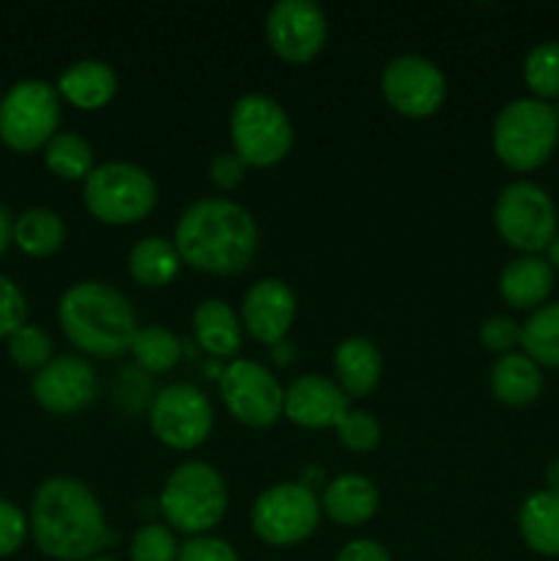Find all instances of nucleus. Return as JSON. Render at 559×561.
<instances>
[{
	"mask_svg": "<svg viewBox=\"0 0 559 561\" xmlns=\"http://www.w3.org/2000/svg\"><path fill=\"white\" fill-rule=\"evenodd\" d=\"M31 535L38 551L58 561H88L110 542L99 496L77 477H49L33 493Z\"/></svg>",
	"mask_w": 559,
	"mask_h": 561,
	"instance_id": "f257e3e1",
	"label": "nucleus"
},
{
	"mask_svg": "<svg viewBox=\"0 0 559 561\" xmlns=\"http://www.w3.org/2000/svg\"><path fill=\"white\" fill-rule=\"evenodd\" d=\"M181 261L206 274L244 272L258 252V225L244 206L225 197H201L175 222Z\"/></svg>",
	"mask_w": 559,
	"mask_h": 561,
	"instance_id": "f03ea898",
	"label": "nucleus"
},
{
	"mask_svg": "<svg viewBox=\"0 0 559 561\" xmlns=\"http://www.w3.org/2000/svg\"><path fill=\"white\" fill-rule=\"evenodd\" d=\"M58 323L77 351L99 359L126 354L140 329L124 290L102 279L69 285L58 301Z\"/></svg>",
	"mask_w": 559,
	"mask_h": 561,
	"instance_id": "7ed1b4c3",
	"label": "nucleus"
},
{
	"mask_svg": "<svg viewBox=\"0 0 559 561\" xmlns=\"http://www.w3.org/2000/svg\"><path fill=\"white\" fill-rule=\"evenodd\" d=\"M159 510L175 531L190 537L208 535L228 513V485L214 466L186 460L164 480Z\"/></svg>",
	"mask_w": 559,
	"mask_h": 561,
	"instance_id": "20e7f679",
	"label": "nucleus"
},
{
	"mask_svg": "<svg viewBox=\"0 0 559 561\" xmlns=\"http://www.w3.org/2000/svg\"><path fill=\"white\" fill-rule=\"evenodd\" d=\"M493 153L510 170H535L546 162L559 142V115L551 102L518 96L504 104L493 118Z\"/></svg>",
	"mask_w": 559,
	"mask_h": 561,
	"instance_id": "39448f33",
	"label": "nucleus"
},
{
	"mask_svg": "<svg viewBox=\"0 0 559 561\" xmlns=\"http://www.w3.org/2000/svg\"><path fill=\"white\" fill-rule=\"evenodd\" d=\"M82 201L99 222L135 225L157 206V181L140 164L113 159L82 181Z\"/></svg>",
	"mask_w": 559,
	"mask_h": 561,
	"instance_id": "423d86ee",
	"label": "nucleus"
},
{
	"mask_svg": "<svg viewBox=\"0 0 559 561\" xmlns=\"http://www.w3.org/2000/svg\"><path fill=\"white\" fill-rule=\"evenodd\" d=\"M230 142L250 168H274L294 148V124L269 93H244L230 107Z\"/></svg>",
	"mask_w": 559,
	"mask_h": 561,
	"instance_id": "0eeeda50",
	"label": "nucleus"
},
{
	"mask_svg": "<svg viewBox=\"0 0 559 561\" xmlns=\"http://www.w3.org/2000/svg\"><path fill=\"white\" fill-rule=\"evenodd\" d=\"M557 206L551 195L535 181H513L493 203V225L521 255H537L557 236Z\"/></svg>",
	"mask_w": 559,
	"mask_h": 561,
	"instance_id": "6e6552de",
	"label": "nucleus"
},
{
	"mask_svg": "<svg viewBox=\"0 0 559 561\" xmlns=\"http://www.w3.org/2000/svg\"><path fill=\"white\" fill-rule=\"evenodd\" d=\"M321 499L301 482H277L252 502L250 526L263 542L277 548L299 546L321 524Z\"/></svg>",
	"mask_w": 559,
	"mask_h": 561,
	"instance_id": "1a4fd4ad",
	"label": "nucleus"
},
{
	"mask_svg": "<svg viewBox=\"0 0 559 561\" xmlns=\"http://www.w3.org/2000/svg\"><path fill=\"white\" fill-rule=\"evenodd\" d=\"M60 93L44 80H20L0 99V140L14 151H36L58 135Z\"/></svg>",
	"mask_w": 559,
	"mask_h": 561,
	"instance_id": "9d476101",
	"label": "nucleus"
},
{
	"mask_svg": "<svg viewBox=\"0 0 559 561\" xmlns=\"http://www.w3.org/2000/svg\"><path fill=\"white\" fill-rule=\"evenodd\" d=\"M148 425L153 436L170 449L190 453L214 431V411L206 394L192 383H170L159 389L148 409Z\"/></svg>",
	"mask_w": 559,
	"mask_h": 561,
	"instance_id": "9b49d317",
	"label": "nucleus"
},
{
	"mask_svg": "<svg viewBox=\"0 0 559 561\" xmlns=\"http://www.w3.org/2000/svg\"><path fill=\"white\" fill-rule=\"evenodd\" d=\"M219 394L230 414L247 427H269L283 414L285 387L255 359H233L219 373Z\"/></svg>",
	"mask_w": 559,
	"mask_h": 561,
	"instance_id": "f8f14e48",
	"label": "nucleus"
},
{
	"mask_svg": "<svg viewBox=\"0 0 559 561\" xmlns=\"http://www.w3.org/2000/svg\"><path fill=\"white\" fill-rule=\"evenodd\" d=\"M381 93L389 107L406 118H427L447 96V80L436 60L417 53L395 55L381 71Z\"/></svg>",
	"mask_w": 559,
	"mask_h": 561,
	"instance_id": "ddd939ff",
	"label": "nucleus"
},
{
	"mask_svg": "<svg viewBox=\"0 0 559 561\" xmlns=\"http://www.w3.org/2000/svg\"><path fill=\"white\" fill-rule=\"evenodd\" d=\"M327 14L316 0H277L266 14L269 47L288 64H310L327 44Z\"/></svg>",
	"mask_w": 559,
	"mask_h": 561,
	"instance_id": "4468645a",
	"label": "nucleus"
},
{
	"mask_svg": "<svg viewBox=\"0 0 559 561\" xmlns=\"http://www.w3.org/2000/svg\"><path fill=\"white\" fill-rule=\"evenodd\" d=\"M33 398L49 414H77L99 394V373L85 356L60 354L33 376Z\"/></svg>",
	"mask_w": 559,
	"mask_h": 561,
	"instance_id": "2eb2a0df",
	"label": "nucleus"
},
{
	"mask_svg": "<svg viewBox=\"0 0 559 561\" xmlns=\"http://www.w3.org/2000/svg\"><path fill=\"white\" fill-rule=\"evenodd\" d=\"M296 294L277 277H263L252 285L241 301V327L252 340L274 345L288 337L296 321Z\"/></svg>",
	"mask_w": 559,
	"mask_h": 561,
	"instance_id": "dca6fc26",
	"label": "nucleus"
},
{
	"mask_svg": "<svg viewBox=\"0 0 559 561\" xmlns=\"http://www.w3.org/2000/svg\"><path fill=\"white\" fill-rule=\"evenodd\" d=\"M345 411H349V394L332 378L307 373V376L294 378L285 387L283 416H288L294 425L307 427V431L334 427Z\"/></svg>",
	"mask_w": 559,
	"mask_h": 561,
	"instance_id": "f3484780",
	"label": "nucleus"
},
{
	"mask_svg": "<svg viewBox=\"0 0 559 561\" xmlns=\"http://www.w3.org/2000/svg\"><path fill=\"white\" fill-rule=\"evenodd\" d=\"M58 93L80 110H99L118 93V75L107 60L82 58L66 66L58 77Z\"/></svg>",
	"mask_w": 559,
	"mask_h": 561,
	"instance_id": "a211bd4d",
	"label": "nucleus"
},
{
	"mask_svg": "<svg viewBox=\"0 0 559 561\" xmlns=\"http://www.w3.org/2000/svg\"><path fill=\"white\" fill-rule=\"evenodd\" d=\"M378 502L381 496L373 480L362 474H340L323 488L321 510L332 524L362 526L376 515Z\"/></svg>",
	"mask_w": 559,
	"mask_h": 561,
	"instance_id": "6ab92c4d",
	"label": "nucleus"
},
{
	"mask_svg": "<svg viewBox=\"0 0 559 561\" xmlns=\"http://www.w3.org/2000/svg\"><path fill=\"white\" fill-rule=\"evenodd\" d=\"M334 373L349 398H367L381 383L384 356L378 345L367 337H345L334 348Z\"/></svg>",
	"mask_w": 559,
	"mask_h": 561,
	"instance_id": "aec40b11",
	"label": "nucleus"
},
{
	"mask_svg": "<svg viewBox=\"0 0 559 561\" xmlns=\"http://www.w3.org/2000/svg\"><path fill=\"white\" fill-rule=\"evenodd\" d=\"M554 288V268L543 255H518L499 274V294L515 310L546 305Z\"/></svg>",
	"mask_w": 559,
	"mask_h": 561,
	"instance_id": "412c9836",
	"label": "nucleus"
},
{
	"mask_svg": "<svg viewBox=\"0 0 559 561\" xmlns=\"http://www.w3.org/2000/svg\"><path fill=\"white\" fill-rule=\"evenodd\" d=\"M241 321L223 299H203L192 312L197 345L217 359H233L241 348Z\"/></svg>",
	"mask_w": 559,
	"mask_h": 561,
	"instance_id": "4be33fe9",
	"label": "nucleus"
},
{
	"mask_svg": "<svg viewBox=\"0 0 559 561\" xmlns=\"http://www.w3.org/2000/svg\"><path fill=\"white\" fill-rule=\"evenodd\" d=\"M518 529L526 546L543 557H559V493H529L518 510Z\"/></svg>",
	"mask_w": 559,
	"mask_h": 561,
	"instance_id": "5701e85b",
	"label": "nucleus"
},
{
	"mask_svg": "<svg viewBox=\"0 0 559 561\" xmlns=\"http://www.w3.org/2000/svg\"><path fill=\"white\" fill-rule=\"evenodd\" d=\"M491 392L493 398L507 405L532 403L543 392L540 365L518 351L499 356L491 367Z\"/></svg>",
	"mask_w": 559,
	"mask_h": 561,
	"instance_id": "b1692460",
	"label": "nucleus"
},
{
	"mask_svg": "<svg viewBox=\"0 0 559 561\" xmlns=\"http://www.w3.org/2000/svg\"><path fill=\"white\" fill-rule=\"evenodd\" d=\"M181 263L184 261H181L173 241L164 239V236H146L129 250L126 266H129L132 279L142 288H164L175 279Z\"/></svg>",
	"mask_w": 559,
	"mask_h": 561,
	"instance_id": "393cba45",
	"label": "nucleus"
},
{
	"mask_svg": "<svg viewBox=\"0 0 559 561\" xmlns=\"http://www.w3.org/2000/svg\"><path fill=\"white\" fill-rule=\"evenodd\" d=\"M14 241L25 255L49 257L64 247L66 225L53 208H27L14 219Z\"/></svg>",
	"mask_w": 559,
	"mask_h": 561,
	"instance_id": "a878e982",
	"label": "nucleus"
},
{
	"mask_svg": "<svg viewBox=\"0 0 559 561\" xmlns=\"http://www.w3.org/2000/svg\"><path fill=\"white\" fill-rule=\"evenodd\" d=\"M521 348L537 365L559 367V301H546L521 323Z\"/></svg>",
	"mask_w": 559,
	"mask_h": 561,
	"instance_id": "bb28decb",
	"label": "nucleus"
},
{
	"mask_svg": "<svg viewBox=\"0 0 559 561\" xmlns=\"http://www.w3.org/2000/svg\"><path fill=\"white\" fill-rule=\"evenodd\" d=\"M129 354L135 356L140 370L168 373L179 365L181 340L179 334L170 332V329L162 327V323H148V327L137 329Z\"/></svg>",
	"mask_w": 559,
	"mask_h": 561,
	"instance_id": "cd10ccee",
	"label": "nucleus"
},
{
	"mask_svg": "<svg viewBox=\"0 0 559 561\" xmlns=\"http://www.w3.org/2000/svg\"><path fill=\"white\" fill-rule=\"evenodd\" d=\"M44 162L55 175L66 181H85L91 175L93 164V148L85 137L75 135V131H58L53 140L44 146Z\"/></svg>",
	"mask_w": 559,
	"mask_h": 561,
	"instance_id": "c85d7f7f",
	"label": "nucleus"
},
{
	"mask_svg": "<svg viewBox=\"0 0 559 561\" xmlns=\"http://www.w3.org/2000/svg\"><path fill=\"white\" fill-rule=\"evenodd\" d=\"M524 80L537 99H559V42L546 38L524 58Z\"/></svg>",
	"mask_w": 559,
	"mask_h": 561,
	"instance_id": "c756f323",
	"label": "nucleus"
},
{
	"mask_svg": "<svg viewBox=\"0 0 559 561\" xmlns=\"http://www.w3.org/2000/svg\"><path fill=\"white\" fill-rule=\"evenodd\" d=\"M9 356L22 370H42L55 359L53 337L36 323H25L9 337Z\"/></svg>",
	"mask_w": 559,
	"mask_h": 561,
	"instance_id": "7c9ffc66",
	"label": "nucleus"
},
{
	"mask_svg": "<svg viewBox=\"0 0 559 561\" xmlns=\"http://www.w3.org/2000/svg\"><path fill=\"white\" fill-rule=\"evenodd\" d=\"M334 433H338V442L351 453H370L381 442V422L370 411L349 409L334 425Z\"/></svg>",
	"mask_w": 559,
	"mask_h": 561,
	"instance_id": "2f4dec72",
	"label": "nucleus"
},
{
	"mask_svg": "<svg viewBox=\"0 0 559 561\" xmlns=\"http://www.w3.org/2000/svg\"><path fill=\"white\" fill-rule=\"evenodd\" d=\"M179 542L170 526L146 524L132 535L129 559L132 561H175L179 559Z\"/></svg>",
	"mask_w": 559,
	"mask_h": 561,
	"instance_id": "473e14b6",
	"label": "nucleus"
},
{
	"mask_svg": "<svg viewBox=\"0 0 559 561\" xmlns=\"http://www.w3.org/2000/svg\"><path fill=\"white\" fill-rule=\"evenodd\" d=\"M27 299L14 279L0 274V337H11L20 327H25Z\"/></svg>",
	"mask_w": 559,
	"mask_h": 561,
	"instance_id": "72a5a7b5",
	"label": "nucleus"
},
{
	"mask_svg": "<svg viewBox=\"0 0 559 561\" xmlns=\"http://www.w3.org/2000/svg\"><path fill=\"white\" fill-rule=\"evenodd\" d=\"M480 343L493 354H513L515 345H521V323L510 316H491L480 327Z\"/></svg>",
	"mask_w": 559,
	"mask_h": 561,
	"instance_id": "f704fd0d",
	"label": "nucleus"
},
{
	"mask_svg": "<svg viewBox=\"0 0 559 561\" xmlns=\"http://www.w3.org/2000/svg\"><path fill=\"white\" fill-rule=\"evenodd\" d=\"M27 529H31V524H27L25 513L9 499H0V559L20 551Z\"/></svg>",
	"mask_w": 559,
	"mask_h": 561,
	"instance_id": "c9c22d12",
	"label": "nucleus"
},
{
	"mask_svg": "<svg viewBox=\"0 0 559 561\" xmlns=\"http://www.w3.org/2000/svg\"><path fill=\"white\" fill-rule=\"evenodd\" d=\"M175 561H241L236 548L228 540L214 535L190 537L184 546L179 548V559Z\"/></svg>",
	"mask_w": 559,
	"mask_h": 561,
	"instance_id": "e433bc0d",
	"label": "nucleus"
},
{
	"mask_svg": "<svg viewBox=\"0 0 559 561\" xmlns=\"http://www.w3.org/2000/svg\"><path fill=\"white\" fill-rule=\"evenodd\" d=\"M247 168H250V164H247L239 153L223 151L208 162V179H212V184L217 186V190L228 192V190H236V186L244 181Z\"/></svg>",
	"mask_w": 559,
	"mask_h": 561,
	"instance_id": "4c0bfd02",
	"label": "nucleus"
},
{
	"mask_svg": "<svg viewBox=\"0 0 559 561\" xmlns=\"http://www.w3.org/2000/svg\"><path fill=\"white\" fill-rule=\"evenodd\" d=\"M334 561H392L387 548L378 540H370V537H356V540L345 542L338 551V559Z\"/></svg>",
	"mask_w": 559,
	"mask_h": 561,
	"instance_id": "58836bf2",
	"label": "nucleus"
},
{
	"mask_svg": "<svg viewBox=\"0 0 559 561\" xmlns=\"http://www.w3.org/2000/svg\"><path fill=\"white\" fill-rule=\"evenodd\" d=\"M269 354H272V362L274 365H280V367H288V365H294V359H296V345L290 343L288 337L285 340H280V343H274V345H269Z\"/></svg>",
	"mask_w": 559,
	"mask_h": 561,
	"instance_id": "ea45409f",
	"label": "nucleus"
},
{
	"mask_svg": "<svg viewBox=\"0 0 559 561\" xmlns=\"http://www.w3.org/2000/svg\"><path fill=\"white\" fill-rule=\"evenodd\" d=\"M14 241V217L9 214V208L0 203V255L5 252V247Z\"/></svg>",
	"mask_w": 559,
	"mask_h": 561,
	"instance_id": "a19ab883",
	"label": "nucleus"
},
{
	"mask_svg": "<svg viewBox=\"0 0 559 561\" xmlns=\"http://www.w3.org/2000/svg\"><path fill=\"white\" fill-rule=\"evenodd\" d=\"M546 482H548V491L559 493V458H554L546 469Z\"/></svg>",
	"mask_w": 559,
	"mask_h": 561,
	"instance_id": "79ce46f5",
	"label": "nucleus"
},
{
	"mask_svg": "<svg viewBox=\"0 0 559 561\" xmlns=\"http://www.w3.org/2000/svg\"><path fill=\"white\" fill-rule=\"evenodd\" d=\"M546 250H548V257H546V261L551 263V268H559V233L554 236V241H551V244L546 247Z\"/></svg>",
	"mask_w": 559,
	"mask_h": 561,
	"instance_id": "37998d69",
	"label": "nucleus"
},
{
	"mask_svg": "<svg viewBox=\"0 0 559 561\" xmlns=\"http://www.w3.org/2000/svg\"><path fill=\"white\" fill-rule=\"evenodd\" d=\"M88 561H115L113 557H93V559H88Z\"/></svg>",
	"mask_w": 559,
	"mask_h": 561,
	"instance_id": "c03bdc74",
	"label": "nucleus"
},
{
	"mask_svg": "<svg viewBox=\"0 0 559 561\" xmlns=\"http://www.w3.org/2000/svg\"><path fill=\"white\" fill-rule=\"evenodd\" d=\"M554 110H557V115H559V99H557V104H554Z\"/></svg>",
	"mask_w": 559,
	"mask_h": 561,
	"instance_id": "a18cd8bd",
	"label": "nucleus"
}]
</instances>
